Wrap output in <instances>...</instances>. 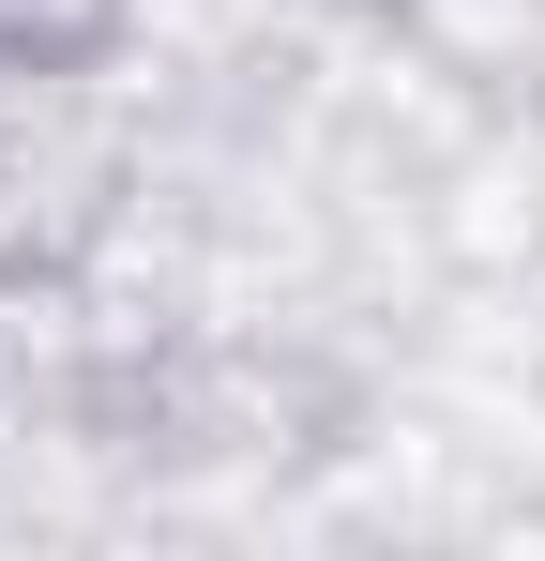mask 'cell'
I'll return each instance as SVG.
<instances>
[{"mask_svg":"<svg viewBox=\"0 0 545 561\" xmlns=\"http://www.w3.org/2000/svg\"><path fill=\"white\" fill-rule=\"evenodd\" d=\"M425 259L454 288H545V122H485L425 168Z\"/></svg>","mask_w":545,"mask_h":561,"instance_id":"cell-1","label":"cell"},{"mask_svg":"<svg viewBox=\"0 0 545 561\" xmlns=\"http://www.w3.org/2000/svg\"><path fill=\"white\" fill-rule=\"evenodd\" d=\"M485 122H545V0H379Z\"/></svg>","mask_w":545,"mask_h":561,"instance_id":"cell-2","label":"cell"},{"mask_svg":"<svg viewBox=\"0 0 545 561\" xmlns=\"http://www.w3.org/2000/svg\"><path fill=\"white\" fill-rule=\"evenodd\" d=\"M137 46V0H0V77H106Z\"/></svg>","mask_w":545,"mask_h":561,"instance_id":"cell-3","label":"cell"},{"mask_svg":"<svg viewBox=\"0 0 545 561\" xmlns=\"http://www.w3.org/2000/svg\"><path fill=\"white\" fill-rule=\"evenodd\" d=\"M515 394H531V425H545V319H531V350H515Z\"/></svg>","mask_w":545,"mask_h":561,"instance_id":"cell-4","label":"cell"}]
</instances>
